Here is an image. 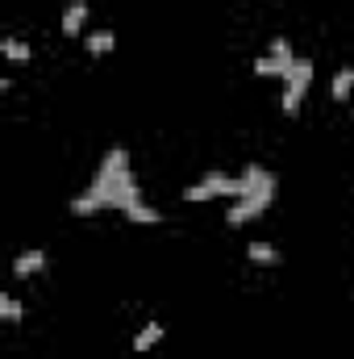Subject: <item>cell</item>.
<instances>
[{"mask_svg": "<svg viewBox=\"0 0 354 359\" xmlns=\"http://www.w3.org/2000/svg\"><path fill=\"white\" fill-rule=\"evenodd\" d=\"M0 55L13 59V63H29V59H34V50H29L21 38H4V42H0Z\"/></svg>", "mask_w": 354, "mask_h": 359, "instance_id": "cell-8", "label": "cell"}, {"mask_svg": "<svg viewBox=\"0 0 354 359\" xmlns=\"http://www.w3.org/2000/svg\"><path fill=\"white\" fill-rule=\"evenodd\" d=\"M255 76H263V80H275V76H283V72H279V63H275L271 55H263V59H255Z\"/></svg>", "mask_w": 354, "mask_h": 359, "instance_id": "cell-15", "label": "cell"}, {"mask_svg": "<svg viewBox=\"0 0 354 359\" xmlns=\"http://www.w3.org/2000/svg\"><path fill=\"white\" fill-rule=\"evenodd\" d=\"M117 46V34L113 29H96V34H88V55H108Z\"/></svg>", "mask_w": 354, "mask_h": 359, "instance_id": "cell-9", "label": "cell"}, {"mask_svg": "<svg viewBox=\"0 0 354 359\" xmlns=\"http://www.w3.org/2000/svg\"><path fill=\"white\" fill-rule=\"evenodd\" d=\"M0 318H4L8 326H17V322H21V301H17L13 292H0Z\"/></svg>", "mask_w": 354, "mask_h": 359, "instance_id": "cell-12", "label": "cell"}, {"mask_svg": "<svg viewBox=\"0 0 354 359\" xmlns=\"http://www.w3.org/2000/svg\"><path fill=\"white\" fill-rule=\"evenodd\" d=\"M71 213H76V217H92V213H100V205L92 201L88 192H80V196L71 201Z\"/></svg>", "mask_w": 354, "mask_h": 359, "instance_id": "cell-14", "label": "cell"}, {"mask_svg": "<svg viewBox=\"0 0 354 359\" xmlns=\"http://www.w3.org/2000/svg\"><path fill=\"white\" fill-rule=\"evenodd\" d=\"M42 268H46V251H42V247H29V251H21V255L13 259V276H17V280H34Z\"/></svg>", "mask_w": 354, "mask_h": 359, "instance_id": "cell-3", "label": "cell"}, {"mask_svg": "<svg viewBox=\"0 0 354 359\" xmlns=\"http://www.w3.org/2000/svg\"><path fill=\"white\" fill-rule=\"evenodd\" d=\"M246 255H250L255 264H267V268H275V264H279V251H275L271 243H250V247H246Z\"/></svg>", "mask_w": 354, "mask_h": 359, "instance_id": "cell-11", "label": "cell"}, {"mask_svg": "<svg viewBox=\"0 0 354 359\" xmlns=\"http://www.w3.org/2000/svg\"><path fill=\"white\" fill-rule=\"evenodd\" d=\"M125 217H129V222H138V226H159V222H163V213H159V209H150L146 201L129 205V209H125Z\"/></svg>", "mask_w": 354, "mask_h": 359, "instance_id": "cell-6", "label": "cell"}, {"mask_svg": "<svg viewBox=\"0 0 354 359\" xmlns=\"http://www.w3.org/2000/svg\"><path fill=\"white\" fill-rule=\"evenodd\" d=\"M84 25H88V4H84V0H71L67 13H63V34H67V38H80Z\"/></svg>", "mask_w": 354, "mask_h": 359, "instance_id": "cell-4", "label": "cell"}, {"mask_svg": "<svg viewBox=\"0 0 354 359\" xmlns=\"http://www.w3.org/2000/svg\"><path fill=\"white\" fill-rule=\"evenodd\" d=\"M283 80H288V88H283V113L296 117V113H300V96H304L309 84H313V59H296L292 72H288Z\"/></svg>", "mask_w": 354, "mask_h": 359, "instance_id": "cell-1", "label": "cell"}, {"mask_svg": "<svg viewBox=\"0 0 354 359\" xmlns=\"http://www.w3.org/2000/svg\"><path fill=\"white\" fill-rule=\"evenodd\" d=\"M159 339H163V326H159V322H146V326L138 330V339H134V351H150Z\"/></svg>", "mask_w": 354, "mask_h": 359, "instance_id": "cell-10", "label": "cell"}, {"mask_svg": "<svg viewBox=\"0 0 354 359\" xmlns=\"http://www.w3.org/2000/svg\"><path fill=\"white\" fill-rule=\"evenodd\" d=\"M351 92H354V67H342L334 76V84H330V96L334 100H351Z\"/></svg>", "mask_w": 354, "mask_h": 359, "instance_id": "cell-7", "label": "cell"}, {"mask_svg": "<svg viewBox=\"0 0 354 359\" xmlns=\"http://www.w3.org/2000/svg\"><path fill=\"white\" fill-rule=\"evenodd\" d=\"M271 201H275V180H271L267 188H259V192H250V196L234 201V205H229V213H225V222H229V226H246V222H255V217L263 213Z\"/></svg>", "mask_w": 354, "mask_h": 359, "instance_id": "cell-2", "label": "cell"}, {"mask_svg": "<svg viewBox=\"0 0 354 359\" xmlns=\"http://www.w3.org/2000/svg\"><path fill=\"white\" fill-rule=\"evenodd\" d=\"M213 196H217V192H213L204 180H200V184H192V188H183V201H187V205H204V201H213Z\"/></svg>", "mask_w": 354, "mask_h": 359, "instance_id": "cell-13", "label": "cell"}, {"mask_svg": "<svg viewBox=\"0 0 354 359\" xmlns=\"http://www.w3.org/2000/svg\"><path fill=\"white\" fill-rule=\"evenodd\" d=\"M271 59H275V63H279V72L288 76V72H292V63H296L292 42H288V38H275V42H271Z\"/></svg>", "mask_w": 354, "mask_h": 359, "instance_id": "cell-5", "label": "cell"}, {"mask_svg": "<svg viewBox=\"0 0 354 359\" xmlns=\"http://www.w3.org/2000/svg\"><path fill=\"white\" fill-rule=\"evenodd\" d=\"M229 180H234V176H225V172H208V176H204V184H208L217 196H229Z\"/></svg>", "mask_w": 354, "mask_h": 359, "instance_id": "cell-16", "label": "cell"}]
</instances>
